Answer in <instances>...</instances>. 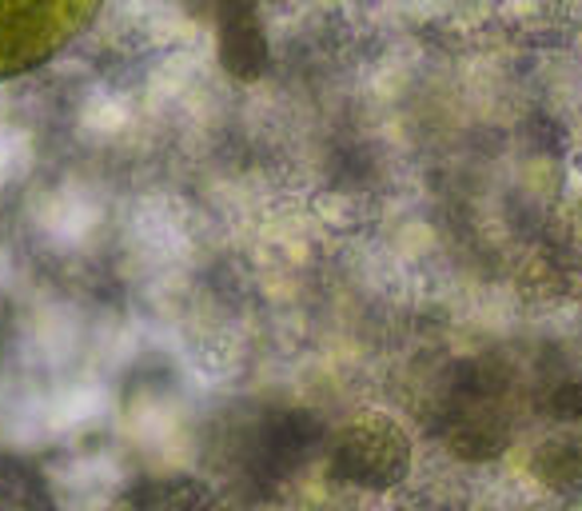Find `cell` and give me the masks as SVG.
I'll use <instances>...</instances> for the list:
<instances>
[{
  "mask_svg": "<svg viewBox=\"0 0 582 511\" xmlns=\"http://www.w3.org/2000/svg\"><path fill=\"white\" fill-rule=\"evenodd\" d=\"M104 0H0V80L25 76L68 49Z\"/></svg>",
  "mask_w": 582,
  "mask_h": 511,
  "instance_id": "obj_1",
  "label": "cell"
}]
</instances>
